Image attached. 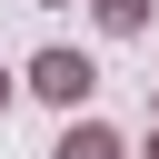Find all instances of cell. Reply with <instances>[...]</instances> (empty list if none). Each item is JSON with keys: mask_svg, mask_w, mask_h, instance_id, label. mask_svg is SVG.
Returning a JSON list of instances; mask_svg holds the SVG:
<instances>
[{"mask_svg": "<svg viewBox=\"0 0 159 159\" xmlns=\"http://www.w3.org/2000/svg\"><path fill=\"white\" fill-rule=\"evenodd\" d=\"M30 89H40L50 109H80V99L99 89V70H89L80 50H40V60H30Z\"/></svg>", "mask_w": 159, "mask_h": 159, "instance_id": "6da1fadb", "label": "cell"}, {"mask_svg": "<svg viewBox=\"0 0 159 159\" xmlns=\"http://www.w3.org/2000/svg\"><path fill=\"white\" fill-rule=\"evenodd\" d=\"M50 159H129V149H119V129H99V119H70Z\"/></svg>", "mask_w": 159, "mask_h": 159, "instance_id": "7a4b0ae2", "label": "cell"}, {"mask_svg": "<svg viewBox=\"0 0 159 159\" xmlns=\"http://www.w3.org/2000/svg\"><path fill=\"white\" fill-rule=\"evenodd\" d=\"M89 10H99V30H109V40H129V30H149V0H89Z\"/></svg>", "mask_w": 159, "mask_h": 159, "instance_id": "3957f363", "label": "cell"}, {"mask_svg": "<svg viewBox=\"0 0 159 159\" xmlns=\"http://www.w3.org/2000/svg\"><path fill=\"white\" fill-rule=\"evenodd\" d=\"M0 109H10V70H0Z\"/></svg>", "mask_w": 159, "mask_h": 159, "instance_id": "277c9868", "label": "cell"}, {"mask_svg": "<svg viewBox=\"0 0 159 159\" xmlns=\"http://www.w3.org/2000/svg\"><path fill=\"white\" fill-rule=\"evenodd\" d=\"M149 159H159V129H149Z\"/></svg>", "mask_w": 159, "mask_h": 159, "instance_id": "5b68a950", "label": "cell"}]
</instances>
